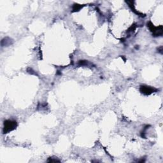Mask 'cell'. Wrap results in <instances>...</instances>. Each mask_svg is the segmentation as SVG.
<instances>
[{
    "instance_id": "obj_1",
    "label": "cell",
    "mask_w": 163,
    "mask_h": 163,
    "mask_svg": "<svg viewBox=\"0 0 163 163\" xmlns=\"http://www.w3.org/2000/svg\"><path fill=\"white\" fill-rule=\"evenodd\" d=\"M16 126H17V122H16V121L8 120L5 122L3 130L4 133H7L9 131H12V130L15 129Z\"/></svg>"
},
{
    "instance_id": "obj_2",
    "label": "cell",
    "mask_w": 163,
    "mask_h": 163,
    "mask_svg": "<svg viewBox=\"0 0 163 163\" xmlns=\"http://www.w3.org/2000/svg\"><path fill=\"white\" fill-rule=\"evenodd\" d=\"M147 25L149 27L150 31L152 32H153V34L155 36L162 35V26H160L159 28H155V27H154V25L150 23Z\"/></svg>"
},
{
    "instance_id": "obj_3",
    "label": "cell",
    "mask_w": 163,
    "mask_h": 163,
    "mask_svg": "<svg viewBox=\"0 0 163 163\" xmlns=\"http://www.w3.org/2000/svg\"><path fill=\"white\" fill-rule=\"evenodd\" d=\"M157 91V89H155V88H151V87L149 86H141L140 88V91L142 92V93L145 94H150L152 93V92H154Z\"/></svg>"
}]
</instances>
